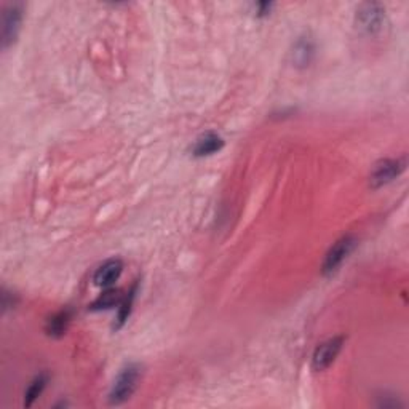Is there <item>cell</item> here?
<instances>
[{
    "label": "cell",
    "mask_w": 409,
    "mask_h": 409,
    "mask_svg": "<svg viewBox=\"0 0 409 409\" xmlns=\"http://www.w3.org/2000/svg\"><path fill=\"white\" fill-rule=\"evenodd\" d=\"M139 376H141V372H139L138 366H128L127 370L122 371V374L118 376L112 387L111 395H109L111 405H122L133 395V392L136 390Z\"/></svg>",
    "instance_id": "cell-1"
},
{
    "label": "cell",
    "mask_w": 409,
    "mask_h": 409,
    "mask_svg": "<svg viewBox=\"0 0 409 409\" xmlns=\"http://www.w3.org/2000/svg\"><path fill=\"white\" fill-rule=\"evenodd\" d=\"M355 245H356V240L350 235L343 237L340 240L336 242L334 245L331 246L328 255H326V257H325V262H323L325 275H329V273L338 271V269L343 266V262L345 261V259L349 257L350 253L354 251Z\"/></svg>",
    "instance_id": "cell-2"
},
{
    "label": "cell",
    "mask_w": 409,
    "mask_h": 409,
    "mask_svg": "<svg viewBox=\"0 0 409 409\" xmlns=\"http://www.w3.org/2000/svg\"><path fill=\"white\" fill-rule=\"evenodd\" d=\"M406 167L405 160H382L374 167L371 173V185L372 188H381V185L392 183L398 178Z\"/></svg>",
    "instance_id": "cell-3"
},
{
    "label": "cell",
    "mask_w": 409,
    "mask_h": 409,
    "mask_svg": "<svg viewBox=\"0 0 409 409\" xmlns=\"http://www.w3.org/2000/svg\"><path fill=\"white\" fill-rule=\"evenodd\" d=\"M344 339L343 338H334L323 343L322 345L317 347L315 354L312 356V367L313 371H325L333 365L336 356L339 355L340 349H343Z\"/></svg>",
    "instance_id": "cell-4"
},
{
    "label": "cell",
    "mask_w": 409,
    "mask_h": 409,
    "mask_svg": "<svg viewBox=\"0 0 409 409\" xmlns=\"http://www.w3.org/2000/svg\"><path fill=\"white\" fill-rule=\"evenodd\" d=\"M385 12L382 10L381 5L377 3H366L360 8L358 12V23L361 28H363L366 33H377L384 24Z\"/></svg>",
    "instance_id": "cell-5"
},
{
    "label": "cell",
    "mask_w": 409,
    "mask_h": 409,
    "mask_svg": "<svg viewBox=\"0 0 409 409\" xmlns=\"http://www.w3.org/2000/svg\"><path fill=\"white\" fill-rule=\"evenodd\" d=\"M19 24H21V7H19V5H10L3 12V46H8L15 39H17Z\"/></svg>",
    "instance_id": "cell-6"
},
{
    "label": "cell",
    "mask_w": 409,
    "mask_h": 409,
    "mask_svg": "<svg viewBox=\"0 0 409 409\" xmlns=\"http://www.w3.org/2000/svg\"><path fill=\"white\" fill-rule=\"evenodd\" d=\"M123 271V264L120 259H109L95 273V284L101 288H109L118 280Z\"/></svg>",
    "instance_id": "cell-7"
},
{
    "label": "cell",
    "mask_w": 409,
    "mask_h": 409,
    "mask_svg": "<svg viewBox=\"0 0 409 409\" xmlns=\"http://www.w3.org/2000/svg\"><path fill=\"white\" fill-rule=\"evenodd\" d=\"M222 146H224V141H222L219 134L206 133L203 136L197 139L192 152L195 157H205V155H211L217 151H221Z\"/></svg>",
    "instance_id": "cell-8"
},
{
    "label": "cell",
    "mask_w": 409,
    "mask_h": 409,
    "mask_svg": "<svg viewBox=\"0 0 409 409\" xmlns=\"http://www.w3.org/2000/svg\"><path fill=\"white\" fill-rule=\"evenodd\" d=\"M46 385V377L45 376H39L35 377L33 384L29 385L28 392H26V400H24V405L26 406H30L34 403V400H37V397L40 393L44 392V388Z\"/></svg>",
    "instance_id": "cell-9"
},
{
    "label": "cell",
    "mask_w": 409,
    "mask_h": 409,
    "mask_svg": "<svg viewBox=\"0 0 409 409\" xmlns=\"http://www.w3.org/2000/svg\"><path fill=\"white\" fill-rule=\"evenodd\" d=\"M120 301H122V294L118 291H113V289H109V291L101 294V296L96 299V302L93 304V309H111Z\"/></svg>",
    "instance_id": "cell-10"
},
{
    "label": "cell",
    "mask_w": 409,
    "mask_h": 409,
    "mask_svg": "<svg viewBox=\"0 0 409 409\" xmlns=\"http://www.w3.org/2000/svg\"><path fill=\"white\" fill-rule=\"evenodd\" d=\"M67 322H69V315L64 313V312L63 313H58V315H56V317H53V318L50 320V323H48V333L53 334V336L63 334L64 331H66Z\"/></svg>",
    "instance_id": "cell-11"
}]
</instances>
